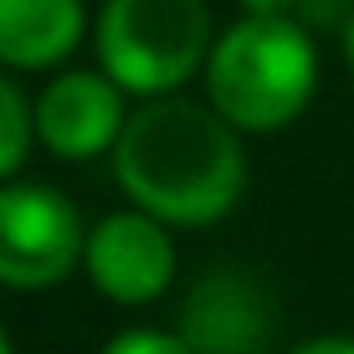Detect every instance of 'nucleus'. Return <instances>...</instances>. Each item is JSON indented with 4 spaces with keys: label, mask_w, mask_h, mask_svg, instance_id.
Listing matches in <instances>:
<instances>
[{
    "label": "nucleus",
    "mask_w": 354,
    "mask_h": 354,
    "mask_svg": "<svg viewBox=\"0 0 354 354\" xmlns=\"http://www.w3.org/2000/svg\"><path fill=\"white\" fill-rule=\"evenodd\" d=\"M238 127L214 107L189 97H146L127 117V131L112 151L117 180L136 209L160 223L204 228L218 223L248 180Z\"/></svg>",
    "instance_id": "f257e3e1"
},
{
    "label": "nucleus",
    "mask_w": 354,
    "mask_h": 354,
    "mask_svg": "<svg viewBox=\"0 0 354 354\" xmlns=\"http://www.w3.org/2000/svg\"><path fill=\"white\" fill-rule=\"evenodd\" d=\"M315 44L291 15H243L209 49V107L238 131L291 127L315 93Z\"/></svg>",
    "instance_id": "f03ea898"
},
{
    "label": "nucleus",
    "mask_w": 354,
    "mask_h": 354,
    "mask_svg": "<svg viewBox=\"0 0 354 354\" xmlns=\"http://www.w3.org/2000/svg\"><path fill=\"white\" fill-rule=\"evenodd\" d=\"M97 64L131 97L180 93L214 49L204 0H102Z\"/></svg>",
    "instance_id": "7ed1b4c3"
},
{
    "label": "nucleus",
    "mask_w": 354,
    "mask_h": 354,
    "mask_svg": "<svg viewBox=\"0 0 354 354\" xmlns=\"http://www.w3.org/2000/svg\"><path fill=\"white\" fill-rule=\"evenodd\" d=\"M83 218L49 185L0 189V286L44 291L64 281L83 257Z\"/></svg>",
    "instance_id": "20e7f679"
},
{
    "label": "nucleus",
    "mask_w": 354,
    "mask_h": 354,
    "mask_svg": "<svg viewBox=\"0 0 354 354\" xmlns=\"http://www.w3.org/2000/svg\"><path fill=\"white\" fill-rule=\"evenodd\" d=\"M93 286L117 306H146L175 281V243L160 218L146 209L136 214H107L83 248Z\"/></svg>",
    "instance_id": "39448f33"
},
{
    "label": "nucleus",
    "mask_w": 354,
    "mask_h": 354,
    "mask_svg": "<svg viewBox=\"0 0 354 354\" xmlns=\"http://www.w3.org/2000/svg\"><path fill=\"white\" fill-rule=\"evenodd\" d=\"M35 131L64 160H93L102 151H117L127 131L122 88L107 73H59L35 102Z\"/></svg>",
    "instance_id": "423d86ee"
},
{
    "label": "nucleus",
    "mask_w": 354,
    "mask_h": 354,
    "mask_svg": "<svg viewBox=\"0 0 354 354\" xmlns=\"http://www.w3.org/2000/svg\"><path fill=\"white\" fill-rule=\"evenodd\" d=\"M194 354H262L272 339V306L243 272H209L185 301V330Z\"/></svg>",
    "instance_id": "0eeeda50"
},
{
    "label": "nucleus",
    "mask_w": 354,
    "mask_h": 354,
    "mask_svg": "<svg viewBox=\"0 0 354 354\" xmlns=\"http://www.w3.org/2000/svg\"><path fill=\"white\" fill-rule=\"evenodd\" d=\"M83 0H0V68H54L83 39Z\"/></svg>",
    "instance_id": "6e6552de"
},
{
    "label": "nucleus",
    "mask_w": 354,
    "mask_h": 354,
    "mask_svg": "<svg viewBox=\"0 0 354 354\" xmlns=\"http://www.w3.org/2000/svg\"><path fill=\"white\" fill-rule=\"evenodd\" d=\"M35 107L25 102V93L0 73V180H10L25 156H30V141H35Z\"/></svg>",
    "instance_id": "1a4fd4ad"
},
{
    "label": "nucleus",
    "mask_w": 354,
    "mask_h": 354,
    "mask_svg": "<svg viewBox=\"0 0 354 354\" xmlns=\"http://www.w3.org/2000/svg\"><path fill=\"white\" fill-rule=\"evenodd\" d=\"M102 354H194L185 335H165V330H127L117 339L102 344Z\"/></svg>",
    "instance_id": "9d476101"
},
{
    "label": "nucleus",
    "mask_w": 354,
    "mask_h": 354,
    "mask_svg": "<svg viewBox=\"0 0 354 354\" xmlns=\"http://www.w3.org/2000/svg\"><path fill=\"white\" fill-rule=\"evenodd\" d=\"M291 354H354V339H310V344H301V349H291Z\"/></svg>",
    "instance_id": "9b49d317"
},
{
    "label": "nucleus",
    "mask_w": 354,
    "mask_h": 354,
    "mask_svg": "<svg viewBox=\"0 0 354 354\" xmlns=\"http://www.w3.org/2000/svg\"><path fill=\"white\" fill-rule=\"evenodd\" d=\"M243 6V15H286L296 0H238Z\"/></svg>",
    "instance_id": "f8f14e48"
},
{
    "label": "nucleus",
    "mask_w": 354,
    "mask_h": 354,
    "mask_svg": "<svg viewBox=\"0 0 354 354\" xmlns=\"http://www.w3.org/2000/svg\"><path fill=\"white\" fill-rule=\"evenodd\" d=\"M344 59H349V73H354V15L344 20Z\"/></svg>",
    "instance_id": "ddd939ff"
},
{
    "label": "nucleus",
    "mask_w": 354,
    "mask_h": 354,
    "mask_svg": "<svg viewBox=\"0 0 354 354\" xmlns=\"http://www.w3.org/2000/svg\"><path fill=\"white\" fill-rule=\"evenodd\" d=\"M0 354H10V339H6V330H0Z\"/></svg>",
    "instance_id": "4468645a"
}]
</instances>
